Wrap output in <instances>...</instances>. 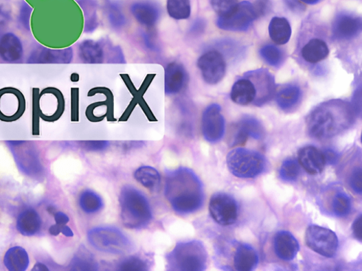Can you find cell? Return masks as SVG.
Segmentation results:
<instances>
[{
  "instance_id": "52a82bcc",
  "label": "cell",
  "mask_w": 362,
  "mask_h": 271,
  "mask_svg": "<svg viewBox=\"0 0 362 271\" xmlns=\"http://www.w3.org/2000/svg\"><path fill=\"white\" fill-rule=\"evenodd\" d=\"M10 150L19 169L23 175L40 179L44 175V167L36 144L30 141H8Z\"/></svg>"
},
{
  "instance_id": "db71d44e",
  "label": "cell",
  "mask_w": 362,
  "mask_h": 271,
  "mask_svg": "<svg viewBox=\"0 0 362 271\" xmlns=\"http://www.w3.org/2000/svg\"><path fill=\"white\" fill-rule=\"evenodd\" d=\"M61 233L67 237H71L74 236L73 232L71 230V228L66 225L63 226L61 228Z\"/></svg>"
},
{
  "instance_id": "83f0119b",
  "label": "cell",
  "mask_w": 362,
  "mask_h": 271,
  "mask_svg": "<svg viewBox=\"0 0 362 271\" xmlns=\"http://www.w3.org/2000/svg\"><path fill=\"white\" fill-rule=\"evenodd\" d=\"M4 263L10 271H25L30 266V257L21 246H14L7 252Z\"/></svg>"
},
{
  "instance_id": "ee69618b",
  "label": "cell",
  "mask_w": 362,
  "mask_h": 271,
  "mask_svg": "<svg viewBox=\"0 0 362 271\" xmlns=\"http://www.w3.org/2000/svg\"><path fill=\"white\" fill-rule=\"evenodd\" d=\"M80 145L84 150L88 152H101L104 151L109 145L108 141H84L80 142Z\"/></svg>"
},
{
  "instance_id": "9f6ffc18",
  "label": "cell",
  "mask_w": 362,
  "mask_h": 271,
  "mask_svg": "<svg viewBox=\"0 0 362 271\" xmlns=\"http://www.w3.org/2000/svg\"><path fill=\"white\" fill-rule=\"evenodd\" d=\"M300 1L308 5H315L317 4L320 0H300Z\"/></svg>"
},
{
  "instance_id": "5bb4252c",
  "label": "cell",
  "mask_w": 362,
  "mask_h": 271,
  "mask_svg": "<svg viewBox=\"0 0 362 271\" xmlns=\"http://www.w3.org/2000/svg\"><path fill=\"white\" fill-rule=\"evenodd\" d=\"M202 131L205 139L210 143L219 141L223 137L225 121L220 106L212 104L205 109L202 118Z\"/></svg>"
},
{
  "instance_id": "816d5d0a",
  "label": "cell",
  "mask_w": 362,
  "mask_h": 271,
  "mask_svg": "<svg viewBox=\"0 0 362 271\" xmlns=\"http://www.w3.org/2000/svg\"><path fill=\"white\" fill-rule=\"evenodd\" d=\"M54 218H55L56 224L59 226L66 225L69 220V217L63 212H57L54 215Z\"/></svg>"
},
{
  "instance_id": "f546056e",
  "label": "cell",
  "mask_w": 362,
  "mask_h": 271,
  "mask_svg": "<svg viewBox=\"0 0 362 271\" xmlns=\"http://www.w3.org/2000/svg\"><path fill=\"white\" fill-rule=\"evenodd\" d=\"M271 39L278 45L288 43L292 35V29L289 21L282 17H274L269 25Z\"/></svg>"
},
{
  "instance_id": "8d00e7d4",
  "label": "cell",
  "mask_w": 362,
  "mask_h": 271,
  "mask_svg": "<svg viewBox=\"0 0 362 271\" xmlns=\"http://www.w3.org/2000/svg\"><path fill=\"white\" fill-rule=\"evenodd\" d=\"M117 270L122 271H146L149 269L148 262L138 257L131 256L117 262Z\"/></svg>"
},
{
  "instance_id": "2e32d148",
  "label": "cell",
  "mask_w": 362,
  "mask_h": 271,
  "mask_svg": "<svg viewBox=\"0 0 362 271\" xmlns=\"http://www.w3.org/2000/svg\"><path fill=\"white\" fill-rule=\"evenodd\" d=\"M73 58V51L71 47L63 49V50H53L39 46L31 54L28 63L35 64H67Z\"/></svg>"
},
{
  "instance_id": "f907efd6",
  "label": "cell",
  "mask_w": 362,
  "mask_h": 271,
  "mask_svg": "<svg viewBox=\"0 0 362 271\" xmlns=\"http://www.w3.org/2000/svg\"><path fill=\"white\" fill-rule=\"evenodd\" d=\"M361 89L357 91L356 95L354 96V102L352 106L356 115L361 114Z\"/></svg>"
},
{
  "instance_id": "c3c4849f",
  "label": "cell",
  "mask_w": 362,
  "mask_h": 271,
  "mask_svg": "<svg viewBox=\"0 0 362 271\" xmlns=\"http://www.w3.org/2000/svg\"><path fill=\"white\" fill-rule=\"evenodd\" d=\"M361 227H362V219L361 215L355 220L352 226V231L354 237L359 241H361Z\"/></svg>"
},
{
  "instance_id": "f35d334b",
  "label": "cell",
  "mask_w": 362,
  "mask_h": 271,
  "mask_svg": "<svg viewBox=\"0 0 362 271\" xmlns=\"http://www.w3.org/2000/svg\"><path fill=\"white\" fill-rule=\"evenodd\" d=\"M299 172L300 167L298 161L294 158H288L282 165L280 176L283 180L291 182L297 180Z\"/></svg>"
},
{
  "instance_id": "ab89813d",
  "label": "cell",
  "mask_w": 362,
  "mask_h": 271,
  "mask_svg": "<svg viewBox=\"0 0 362 271\" xmlns=\"http://www.w3.org/2000/svg\"><path fill=\"white\" fill-rule=\"evenodd\" d=\"M260 55L262 58L269 64L277 66L281 63L283 55L280 49L273 45H267L260 50Z\"/></svg>"
},
{
  "instance_id": "9a60e30c",
  "label": "cell",
  "mask_w": 362,
  "mask_h": 271,
  "mask_svg": "<svg viewBox=\"0 0 362 271\" xmlns=\"http://www.w3.org/2000/svg\"><path fill=\"white\" fill-rule=\"evenodd\" d=\"M361 19L350 14H339L335 19L332 24L333 36L339 40L354 38L361 32Z\"/></svg>"
},
{
  "instance_id": "277c9868",
  "label": "cell",
  "mask_w": 362,
  "mask_h": 271,
  "mask_svg": "<svg viewBox=\"0 0 362 271\" xmlns=\"http://www.w3.org/2000/svg\"><path fill=\"white\" fill-rule=\"evenodd\" d=\"M166 259L168 270L203 271L207 268V252L203 242L192 240L178 243Z\"/></svg>"
},
{
  "instance_id": "7402d4cb",
  "label": "cell",
  "mask_w": 362,
  "mask_h": 271,
  "mask_svg": "<svg viewBox=\"0 0 362 271\" xmlns=\"http://www.w3.org/2000/svg\"><path fill=\"white\" fill-rule=\"evenodd\" d=\"M23 57V47L21 40L12 33H7L0 38V58L7 63L21 62Z\"/></svg>"
},
{
  "instance_id": "d4e9b609",
  "label": "cell",
  "mask_w": 362,
  "mask_h": 271,
  "mask_svg": "<svg viewBox=\"0 0 362 271\" xmlns=\"http://www.w3.org/2000/svg\"><path fill=\"white\" fill-rule=\"evenodd\" d=\"M256 96L255 86L249 79L238 80L231 89V100L238 105L246 106L255 102Z\"/></svg>"
},
{
  "instance_id": "603a6c76",
  "label": "cell",
  "mask_w": 362,
  "mask_h": 271,
  "mask_svg": "<svg viewBox=\"0 0 362 271\" xmlns=\"http://www.w3.org/2000/svg\"><path fill=\"white\" fill-rule=\"evenodd\" d=\"M274 248L278 258L288 261L296 257L299 250V245L291 233L280 231L275 237Z\"/></svg>"
},
{
  "instance_id": "74e56055",
  "label": "cell",
  "mask_w": 362,
  "mask_h": 271,
  "mask_svg": "<svg viewBox=\"0 0 362 271\" xmlns=\"http://www.w3.org/2000/svg\"><path fill=\"white\" fill-rule=\"evenodd\" d=\"M332 207L336 215L346 216L350 213L352 208L350 197L344 192L337 193L333 198Z\"/></svg>"
},
{
  "instance_id": "1f68e13d",
  "label": "cell",
  "mask_w": 362,
  "mask_h": 271,
  "mask_svg": "<svg viewBox=\"0 0 362 271\" xmlns=\"http://www.w3.org/2000/svg\"><path fill=\"white\" fill-rule=\"evenodd\" d=\"M79 204L81 209L87 214L100 212L104 207L102 197L91 190H85L80 196Z\"/></svg>"
},
{
  "instance_id": "cb8c5ba5",
  "label": "cell",
  "mask_w": 362,
  "mask_h": 271,
  "mask_svg": "<svg viewBox=\"0 0 362 271\" xmlns=\"http://www.w3.org/2000/svg\"><path fill=\"white\" fill-rule=\"evenodd\" d=\"M263 136L264 129L257 119L251 117L245 118L238 124L234 145L243 144L251 137L260 139Z\"/></svg>"
},
{
  "instance_id": "836d02e7",
  "label": "cell",
  "mask_w": 362,
  "mask_h": 271,
  "mask_svg": "<svg viewBox=\"0 0 362 271\" xmlns=\"http://www.w3.org/2000/svg\"><path fill=\"white\" fill-rule=\"evenodd\" d=\"M301 92L295 86H289L282 89L277 95L276 100L278 106L282 110L294 108L300 99Z\"/></svg>"
},
{
  "instance_id": "7c38bea8",
  "label": "cell",
  "mask_w": 362,
  "mask_h": 271,
  "mask_svg": "<svg viewBox=\"0 0 362 271\" xmlns=\"http://www.w3.org/2000/svg\"><path fill=\"white\" fill-rule=\"evenodd\" d=\"M65 99L62 92L54 87L40 92L39 117L46 121H55L63 114Z\"/></svg>"
},
{
  "instance_id": "681fc988",
  "label": "cell",
  "mask_w": 362,
  "mask_h": 271,
  "mask_svg": "<svg viewBox=\"0 0 362 271\" xmlns=\"http://www.w3.org/2000/svg\"><path fill=\"white\" fill-rule=\"evenodd\" d=\"M284 1L288 8L294 12H301L304 10L300 0H284Z\"/></svg>"
},
{
  "instance_id": "8992f818",
  "label": "cell",
  "mask_w": 362,
  "mask_h": 271,
  "mask_svg": "<svg viewBox=\"0 0 362 271\" xmlns=\"http://www.w3.org/2000/svg\"><path fill=\"white\" fill-rule=\"evenodd\" d=\"M227 166L231 174L240 178H253L265 168L264 158L258 152L236 148L227 157Z\"/></svg>"
},
{
  "instance_id": "30bf717a",
  "label": "cell",
  "mask_w": 362,
  "mask_h": 271,
  "mask_svg": "<svg viewBox=\"0 0 362 271\" xmlns=\"http://www.w3.org/2000/svg\"><path fill=\"white\" fill-rule=\"evenodd\" d=\"M26 98L18 89H0V120L11 122L18 120L25 113Z\"/></svg>"
},
{
  "instance_id": "60d3db41",
  "label": "cell",
  "mask_w": 362,
  "mask_h": 271,
  "mask_svg": "<svg viewBox=\"0 0 362 271\" xmlns=\"http://www.w3.org/2000/svg\"><path fill=\"white\" fill-rule=\"evenodd\" d=\"M210 4L216 13L223 16L236 6L238 0H210Z\"/></svg>"
},
{
  "instance_id": "7dc6e473",
  "label": "cell",
  "mask_w": 362,
  "mask_h": 271,
  "mask_svg": "<svg viewBox=\"0 0 362 271\" xmlns=\"http://www.w3.org/2000/svg\"><path fill=\"white\" fill-rule=\"evenodd\" d=\"M32 10L29 7H26L23 8V10L21 12V22L23 23V26L26 28L27 30H30V15H31Z\"/></svg>"
},
{
  "instance_id": "3957f363",
  "label": "cell",
  "mask_w": 362,
  "mask_h": 271,
  "mask_svg": "<svg viewBox=\"0 0 362 271\" xmlns=\"http://www.w3.org/2000/svg\"><path fill=\"white\" fill-rule=\"evenodd\" d=\"M123 224L131 229H142L150 225L152 211L147 197L132 186L124 187L119 197Z\"/></svg>"
},
{
  "instance_id": "ba28073f",
  "label": "cell",
  "mask_w": 362,
  "mask_h": 271,
  "mask_svg": "<svg viewBox=\"0 0 362 271\" xmlns=\"http://www.w3.org/2000/svg\"><path fill=\"white\" fill-rule=\"evenodd\" d=\"M256 18L253 5L245 1L238 3L227 14L219 16L216 24L223 30L242 32L247 30Z\"/></svg>"
},
{
  "instance_id": "4fadbf2b",
  "label": "cell",
  "mask_w": 362,
  "mask_h": 271,
  "mask_svg": "<svg viewBox=\"0 0 362 271\" xmlns=\"http://www.w3.org/2000/svg\"><path fill=\"white\" fill-rule=\"evenodd\" d=\"M198 67L203 80L209 84L219 83L225 77L226 62L223 55L215 51H210L200 57Z\"/></svg>"
},
{
  "instance_id": "ffe728a7",
  "label": "cell",
  "mask_w": 362,
  "mask_h": 271,
  "mask_svg": "<svg viewBox=\"0 0 362 271\" xmlns=\"http://www.w3.org/2000/svg\"><path fill=\"white\" fill-rule=\"evenodd\" d=\"M188 80L185 67L177 62L168 64L165 69V92L168 95L179 93Z\"/></svg>"
},
{
  "instance_id": "d590c367",
  "label": "cell",
  "mask_w": 362,
  "mask_h": 271,
  "mask_svg": "<svg viewBox=\"0 0 362 271\" xmlns=\"http://www.w3.org/2000/svg\"><path fill=\"white\" fill-rule=\"evenodd\" d=\"M105 8L111 27L117 30L123 28L126 25V19L122 6L115 2L108 1Z\"/></svg>"
},
{
  "instance_id": "f6af8a7d",
  "label": "cell",
  "mask_w": 362,
  "mask_h": 271,
  "mask_svg": "<svg viewBox=\"0 0 362 271\" xmlns=\"http://www.w3.org/2000/svg\"><path fill=\"white\" fill-rule=\"evenodd\" d=\"M253 5L257 18L267 15L272 8L270 0H256Z\"/></svg>"
},
{
  "instance_id": "d6a6232c",
  "label": "cell",
  "mask_w": 362,
  "mask_h": 271,
  "mask_svg": "<svg viewBox=\"0 0 362 271\" xmlns=\"http://www.w3.org/2000/svg\"><path fill=\"white\" fill-rule=\"evenodd\" d=\"M72 270H98V263L86 248L80 249L69 264Z\"/></svg>"
},
{
  "instance_id": "5b68a950",
  "label": "cell",
  "mask_w": 362,
  "mask_h": 271,
  "mask_svg": "<svg viewBox=\"0 0 362 271\" xmlns=\"http://www.w3.org/2000/svg\"><path fill=\"white\" fill-rule=\"evenodd\" d=\"M87 239L93 248L103 253L120 255L133 250L129 238L114 227L94 228L89 231Z\"/></svg>"
},
{
  "instance_id": "ac0fdd59",
  "label": "cell",
  "mask_w": 362,
  "mask_h": 271,
  "mask_svg": "<svg viewBox=\"0 0 362 271\" xmlns=\"http://www.w3.org/2000/svg\"><path fill=\"white\" fill-rule=\"evenodd\" d=\"M131 12L142 25L149 28L156 25L161 16L159 7L148 0L133 3L131 6Z\"/></svg>"
},
{
  "instance_id": "bcb514c9",
  "label": "cell",
  "mask_w": 362,
  "mask_h": 271,
  "mask_svg": "<svg viewBox=\"0 0 362 271\" xmlns=\"http://www.w3.org/2000/svg\"><path fill=\"white\" fill-rule=\"evenodd\" d=\"M109 62L125 63L124 57L122 50L119 47H113L109 51Z\"/></svg>"
},
{
  "instance_id": "b9f144b4",
  "label": "cell",
  "mask_w": 362,
  "mask_h": 271,
  "mask_svg": "<svg viewBox=\"0 0 362 271\" xmlns=\"http://www.w3.org/2000/svg\"><path fill=\"white\" fill-rule=\"evenodd\" d=\"M39 97L40 89H32V107H33V134H39Z\"/></svg>"
},
{
  "instance_id": "4dcf8cb0",
  "label": "cell",
  "mask_w": 362,
  "mask_h": 271,
  "mask_svg": "<svg viewBox=\"0 0 362 271\" xmlns=\"http://www.w3.org/2000/svg\"><path fill=\"white\" fill-rule=\"evenodd\" d=\"M135 180L144 187L155 191L161 185V176L157 169L150 166L138 168L134 174Z\"/></svg>"
},
{
  "instance_id": "8fae6325",
  "label": "cell",
  "mask_w": 362,
  "mask_h": 271,
  "mask_svg": "<svg viewBox=\"0 0 362 271\" xmlns=\"http://www.w3.org/2000/svg\"><path fill=\"white\" fill-rule=\"evenodd\" d=\"M209 211L213 220L222 226L232 225L237 220V203L225 193H216L212 196Z\"/></svg>"
},
{
  "instance_id": "44dd1931",
  "label": "cell",
  "mask_w": 362,
  "mask_h": 271,
  "mask_svg": "<svg viewBox=\"0 0 362 271\" xmlns=\"http://www.w3.org/2000/svg\"><path fill=\"white\" fill-rule=\"evenodd\" d=\"M16 226L18 232L23 236L33 237L41 231L43 221L35 209L28 207L19 214Z\"/></svg>"
},
{
  "instance_id": "f1b7e54d",
  "label": "cell",
  "mask_w": 362,
  "mask_h": 271,
  "mask_svg": "<svg viewBox=\"0 0 362 271\" xmlns=\"http://www.w3.org/2000/svg\"><path fill=\"white\" fill-rule=\"evenodd\" d=\"M329 54L327 44L320 39H312L302 49L304 59L312 64L317 63L326 59Z\"/></svg>"
},
{
  "instance_id": "11a10c76",
  "label": "cell",
  "mask_w": 362,
  "mask_h": 271,
  "mask_svg": "<svg viewBox=\"0 0 362 271\" xmlns=\"http://www.w3.org/2000/svg\"><path fill=\"white\" fill-rule=\"evenodd\" d=\"M33 270H49V268H47L46 266L41 263H38L35 265V267H34Z\"/></svg>"
},
{
  "instance_id": "7a4b0ae2",
  "label": "cell",
  "mask_w": 362,
  "mask_h": 271,
  "mask_svg": "<svg viewBox=\"0 0 362 271\" xmlns=\"http://www.w3.org/2000/svg\"><path fill=\"white\" fill-rule=\"evenodd\" d=\"M355 112L351 104L332 100L321 104L307 118L309 134L318 139H326L341 134L354 123Z\"/></svg>"
},
{
  "instance_id": "484cf974",
  "label": "cell",
  "mask_w": 362,
  "mask_h": 271,
  "mask_svg": "<svg viewBox=\"0 0 362 271\" xmlns=\"http://www.w3.org/2000/svg\"><path fill=\"white\" fill-rule=\"evenodd\" d=\"M258 256L256 250L249 244H240L236 249L234 264L238 271H251L256 268Z\"/></svg>"
},
{
  "instance_id": "9c48e42d",
  "label": "cell",
  "mask_w": 362,
  "mask_h": 271,
  "mask_svg": "<svg viewBox=\"0 0 362 271\" xmlns=\"http://www.w3.org/2000/svg\"><path fill=\"white\" fill-rule=\"evenodd\" d=\"M306 242L310 249L321 256L333 257L339 249V239L332 231L316 225L310 226L306 233Z\"/></svg>"
},
{
  "instance_id": "6da1fadb",
  "label": "cell",
  "mask_w": 362,
  "mask_h": 271,
  "mask_svg": "<svg viewBox=\"0 0 362 271\" xmlns=\"http://www.w3.org/2000/svg\"><path fill=\"white\" fill-rule=\"evenodd\" d=\"M164 193L174 211L180 215L195 213L204 203L202 182L195 172L187 167L167 172Z\"/></svg>"
},
{
  "instance_id": "e575fe53",
  "label": "cell",
  "mask_w": 362,
  "mask_h": 271,
  "mask_svg": "<svg viewBox=\"0 0 362 271\" xmlns=\"http://www.w3.org/2000/svg\"><path fill=\"white\" fill-rule=\"evenodd\" d=\"M166 11L168 15L176 20H185L191 15L190 0H167Z\"/></svg>"
},
{
  "instance_id": "d6986e66",
  "label": "cell",
  "mask_w": 362,
  "mask_h": 271,
  "mask_svg": "<svg viewBox=\"0 0 362 271\" xmlns=\"http://www.w3.org/2000/svg\"><path fill=\"white\" fill-rule=\"evenodd\" d=\"M299 163L310 175L321 174L326 165L324 153L315 146H305L299 151Z\"/></svg>"
},
{
  "instance_id": "f5cc1de1",
  "label": "cell",
  "mask_w": 362,
  "mask_h": 271,
  "mask_svg": "<svg viewBox=\"0 0 362 271\" xmlns=\"http://www.w3.org/2000/svg\"><path fill=\"white\" fill-rule=\"evenodd\" d=\"M324 155L326 163L333 164L337 160V155L333 151L327 150L324 153Z\"/></svg>"
},
{
  "instance_id": "7bdbcfd3",
  "label": "cell",
  "mask_w": 362,
  "mask_h": 271,
  "mask_svg": "<svg viewBox=\"0 0 362 271\" xmlns=\"http://www.w3.org/2000/svg\"><path fill=\"white\" fill-rule=\"evenodd\" d=\"M361 176V168L359 167L352 170L350 176V185L352 189L359 194L362 192Z\"/></svg>"
},
{
  "instance_id": "e0dca14e",
  "label": "cell",
  "mask_w": 362,
  "mask_h": 271,
  "mask_svg": "<svg viewBox=\"0 0 362 271\" xmlns=\"http://www.w3.org/2000/svg\"><path fill=\"white\" fill-rule=\"evenodd\" d=\"M254 84L257 96L255 104L261 106L270 100L275 92V82L268 71L258 70L249 73V78Z\"/></svg>"
},
{
  "instance_id": "4316f807",
  "label": "cell",
  "mask_w": 362,
  "mask_h": 271,
  "mask_svg": "<svg viewBox=\"0 0 362 271\" xmlns=\"http://www.w3.org/2000/svg\"><path fill=\"white\" fill-rule=\"evenodd\" d=\"M79 56L84 63L99 64L104 62L105 53L100 43L87 40L79 46Z\"/></svg>"
}]
</instances>
